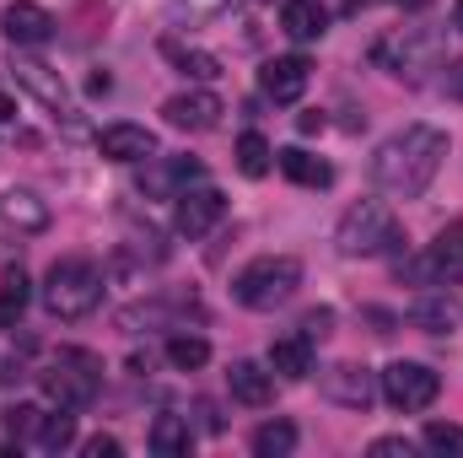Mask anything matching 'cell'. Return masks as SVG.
Returning <instances> with one entry per match:
<instances>
[{
    "instance_id": "5bb4252c",
    "label": "cell",
    "mask_w": 463,
    "mask_h": 458,
    "mask_svg": "<svg viewBox=\"0 0 463 458\" xmlns=\"http://www.w3.org/2000/svg\"><path fill=\"white\" fill-rule=\"evenodd\" d=\"M307 81H313V65H307L302 54H280V60H269V65L259 71V87H264L269 103H297V98L307 92Z\"/></svg>"
},
{
    "instance_id": "cb8c5ba5",
    "label": "cell",
    "mask_w": 463,
    "mask_h": 458,
    "mask_svg": "<svg viewBox=\"0 0 463 458\" xmlns=\"http://www.w3.org/2000/svg\"><path fill=\"white\" fill-rule=\"evenodd\" d=\"M146 443H151V453H162V458H184L194 448V426H189L184 415H156Z\"/></svg>"
},
{
    "instance_id": "5b68a950",
    "label": "cell",
    "mask_w": 463,
    "mask_h": 458,
    "mask_svg": "<svg viewBox=\"0 0 463 458\" xmlns=\"http://www.w3.org/2000/svg\"><path fill=\"white\" fill-rule=\"evenodd\" d=\"M448 60V38L437 27H393L388 38L372 43V65H383L388 76H426Z\"/></svg>"
},
{
    "instance_id": "277c9868",
    "label": "cell",
    "mask_w": 463,
    "mask_h": 458,
    "mask_svg": "<svg viewBox=\"0 0 463 458\" xmlns=\"http://www.w3.org/2000/svg\"><path fill=\"white\" fill-rule=\"evenodd\" d=\"M335 248H340L345 259L399 253V248H404V227H399V216H393L383 200H361V205H350L345 216H340V227H335Z\"/></svg>"
},
{
    "instance_id": "e0dca14e",
    "label": "cell",
    "mask_w": 463,
    "mask_h": 458,
    "mask_svg": "<svg viewBox=\"0 0 463 458\" xmlns=\"http://www.w3.org/2000/svg\"><path fill=\"white\" fill-rule=\"evenodd\" d=\"M98 151L109 162H146V157H156V135L146 124H109L98 135Z\"/></svg>"
},
{
    "instance_id": "9c48e42d",
    "label": "cell",
    "mask_w": 463,
    "mask_h": 458,
    "mask_svg": "<svg viewBox=\"0 0 463 458\" xmlns=\"http://www.w3.org/2000/svg\"><path fill=\"white\" fill-rule=\"evenodd\" d=\"M200 178H205V162H200V157H146L140 195H151V200H178V195L194 189Z\"/></svg>"
},
{
    "instance_id": "7a4b0ae2",
    "label": "cell",
    "mask_w": 463,
    "mask_h": 458,
    "mask_svg": "<svg viewBox=\"0 0 463 458\" xmlns=\"http://www.w3.org/2000/svg\"><path fill=\"white\" fill-rule=\"evenodd\" d=\"M297 286H302V259L291 253H259L232 275V297L253 313H275L280 302L297 297Z\"/></svg>"
},
{
    "instance_id": "52a82bcc",
    "label": "cell",
    "mask_w": 463,
    "mask_h": 458,
    "mask_svg": "<svg viewBox=\"0 0 463 458\" xmlns=\"http://www.w3.org/2000/svg\"><path fill=\"white\" fill-rule=\"evenodd\" d=\"M377 394H383L393 410L415 415V410H431V405H437L442 372H431L426 361H388V367L377 372Z\"/></svg>"
},
{
    "instance_id": "b9f144b4",
    "label": "cell",
    "mask_w": 463,
    "mask_h": 458,
    "mask_svg": "<svg viewBox=\"0 0 463 458\" xmlns=\"http://www.w3.org/2000/svg\"><path fill=\"white\" fill-rule=\"evenodd\" d=\"M361 5H372V0H350V11H361Z\"/></svg>"
},
{
    "instance_id": "74e56055",
    "label": "cell",
    "mask_w": 463,
    "mask_h": 458,
    "mask_svg": "<svg viewBox=\"0 0 463 458\" xmlns=\"http://www.w3.org/2000/svg\"><path fill=\"white\" fill-rule=\"evenodd\" d=\"M11 119H16V98H11V92H0V124H11Z\"/></svg>"
},
{
    "instance_id": "d6986e66",
    "label": "cell",
    "mask_w": 463,
    "mask_h": 458,
    "mask_svg": "<svg viewBox=\"0 0 463 458\" xmlns=\"http://www.w3.org/2000/svg\"><path fill=\"white\" fill-rule=\"evenodd\" d=\"M275 167H280L291 184H302V189H329V184H335V167H329L324 157L302 151V146H286V151H275Z\"/></svg>"
},
{
    "instance_id": "30bf717a",
    "label": "cell",
    "mask_w": 463,
    "mask_h": 458,
    "mask_svg": "<svg viewBox=\"0 0 463 458\" xmlns=\"http://www.w3.org/2000/svg\"><path fill=\"white\" fill-rule=\"evenodd\" d=\"M318 388H324V399L340 405V410H372V399H377V377H372L366 367H355V361L329 367Z\"/></svg>"
},
{
    "instance_id": "ffe728a7",
    "label": "cell",
    "mask_w": 463,
    "mask_h": 458,
    "mask_svg": "<svg viewBox=\"0 0 463 458\" xmlns=\"http://www.w3.org/2000/svg\"><path fill=\"white\" fill-rule=\"evenodd\" d=\"M280 33L297 38V43H318L329 33V11L318 0H286L280 5Z\"/></svg>"
},
{
    "instance_id": "44dd1931",
    "label": "cell",
    "mask_w": 463,
    "mask_h": 458,
    "mask_svg": "<svg viewBox=\"0 0 463 458\" xmlns=\"http://www.w3.org/2000/svg\"><path fill=\"white\" fill-rule=\"evenodd\" d=\"M269 372L275 377H286V383H302L307 372H313V340L297 329V335H280V340L269 345Z\"/></svg>"
},
{
    "instance_id": "d4e9b609",
    "label": "cell",
    "mask_w": 463,
    "mask_h": 458,
    "mask_svg": "<svg viewBox=\"0 0 463 458\" xmlns=\"http://www.w3.org/2000/svg\"><path fill=\"white\" fill-rule=\"evenodd\" d=\"M27 302H33V281L22 270H5V281H0V329H16Z\"/></svg>"
},
{
    "instance_id": "8fae6325",
    "label": "cell",
    "mask_w": 463,
    "mask_h": 458,
    "mask_svg": "<svg viewBox=\"0 0 463 458\" xmlns=\"http://www.w3.org/2000/svg\"><path fill=\"white\" fill-rule=\"evenodd\" d=\"M54 11H43V5H33V0H11L5 11H0V33L11 38V43H22V49H38V43H49L54 38Z\"/></svg>"
},
{
    "instance_id": "60d3db41",
    "label": "cell",
    "mask_w": 463,
    "mask_h": 458,
    "mask_svg": "<svg viewBox=\"0 0 463 458\" xmlns=\"http://www.w3.org/2000/svg\"><path fill=\"white\" fill-rule=\"evenodd\" d=\"M393 5H410V11H420V5H426V0H393Z\"/></svg>"
},
{
    "instance_id": "3957f363",
    "label": "cell",
    "mask_w": 463,
    "mask_h": 458,
    "mask_svg": "<svg viewBox=\"0 0 463 458\" xmlns=\"http://www.w3.org/2000/svg\"><path fill=\"white\" fill-rule=\"evenodd\" d=\"M43 308L65 324L92 319L103 308V270L92 259H54L43 275Z\"/></svg>"
},
{
    "instance_id": "2e32d148",
    "label": "cell",
    "mask_w": 463,
    "mask_h": 458,
    "mask_svg": "<svg viewBox=\"0 0 463 458\" xmlns=\"http://www.w3.org/2000/svg\"><path fill=\"white\" fill-rule=\"evenodd\" d=\"M410 324H415L420 335H453V329H458V302H453V291H448V286H426V297L410 302Z\"/></svg>"
},
{
    "instance_id": "7402d4cb",
    "label": "cell",
    "mask_w": 463,
    "mask_h": 458,
    "mask_svg": "<svg viewBox=\"0 0 463 458\" xmlns=\"http://www.w3.org/2000/svg\"><path fill=\"white\" fill-rule=\"evenodd\" d=\"M0 222L16 227V232H43L49 227V205L33 189H5L0 195Z\"/></svg>"
},
{
    "instance_id": "6da1fadb",
    "label": "cell",
    "mask_w": 463,
    "mask_h": 458,
    "mask_svg": "<svg viewBox=\"0 0 463 458\" xmlns=\"http://www.w3.org/2000/svg\"><path fill=\"white\" fill-rule=\"evenodd\" d=\"M448 157V135L437 124H404L399 135H388L372 157V178L377 189H388L393 200H420L431 189V178L442 173Z\"/></svg>"
},
{
    "instance_id": "ba28073f",
    "label": "cell",
    "mask_w": 463,
    "mask_h": 458,
    "mask_svg": "<svg viewBox=\"0 0 463 458\" xmlns=\"http://www.w3.org/2000/svg\"><path fill=\"white\" fill-rule=\"evenodd\" d=\"M399 281H410V286H453V281H463V227L442 232L437 243H426V253L404 259Z\"/></svg>"
},
{
    "instance_id": "f35d334b",
    "label": "cell",
    "mask_w": 463,
    "mask_h": 458,
    "mask_svg": "<svg viewBox=\"0 0 463 458\" xmlns=\"http://www.w3.org/2000/svg\"><path fill=\"white\" fill-rule=\"evenodd\" d=\"M324 129V114H302V135H318Z\"/></svg>"
},
{
    "instance_id": "4dcf8cb0",
    "label": "cell",
    "mask_w": 463,
    "mask_h": 458,
    "mask_svg": "<svg viewBox=\"0 0 463 458\" xmlns=\"http://www.w3.org/2000/svg\"><path fill=\"white\" fill-rule=\"evenodd\" d=\"M38 421H43V410L38 405H11V410H0V426L22 443V437H38Z\"/></svg>"
},
{
    "instance_id": "7c38bea8",
    "label": "cell",
    "mask_w": 463,
    "mask_h": 458,
    "mask_svg": "<svg viewBox=\"0 0 463 458\" xmlns=\"http://www.w3.org/2000/svg\"><path fill=\"white\" fill-rule=\"evenodd\" d=\"M222 216H227V195H222V189H211V184H205V189H184V195H178V205H173V222H178L184 237H205Z\"/></svg>"
},
{
    "instance_id": "603a6c76",
    "label": "cell",
    "mask_w": 463,
    "mask_h": 458,
    "mask_svg": "<svg viewBox=\"0 0 463 458\" xmlns=\"http://www.w3.org/2000/svg\"><path fill=\"white\" fill-rule=\"evenodd\" d=\"M162 54H167L184 76H194V81H216V76H222V60H216L211 49L184 43V38H162Z\"/></svg>"
},
{
    "instance_id": "1f68e13d",
    "label": "cell",
    "mask_w": 463,
    "mask_h": 458,
    "mask_svg": "<svg viewBox=\"0 0 463 458\" xmlns=\"http://www.w3.org/2000/svg\"><path fill=\"white\" fill-rule=\"evenodd\" d=\"M366 453H372V458H410V453H415V443H410V437H377Z\"/></svg>"
},
{
    "instance_id": "8d00e7d4",
    "label": "cell",
    "mask_w": 463,
    "mask_h": 458,
    "mask_svg": "<svg viewBox=\"0 0 463 458\" xmlns=\"http://www.w3.org/2000/svg\"><path fill=\"white\" fill-rule=\"evenodd\" d=\"M448 92L463 98V60H458V65H448Z\"/></svg>"
},
{
    "instance_id": "f1b7e54d",
    "label": "cell",
    "mask_w": 463,
    "mask_h": 458,
    "mask_svg": "<svg viewBox=\"0 0 463 458\" xmlns=\"http://www.w3.org/2000/svg\"><path fill=\"white\" fill-rule=\"evenodd\" d=\"M167 361H173L178 372H200V367L211 361V340H205V335H173V340H167Z\"/></svg>"
},
{
    "instance_id": "f546056e",
    "label": "cell",
    "mask_w": 463,
    "mask_h": 458,
    "mask_svg": "<svg viewBox=\"0 0 463 458\" xmlns=\"http://www.w3.org/2000/svg\"><path fill=\"white\" fill-rule=\"evenodd\" d=\"M420 448H426V453H442V458H463V426L431 421V426L420 432Z\"/></svg>"
},
{
    "instance_id": "d6a6232c",
    "label": "cell",
    "mask_w": 463,
    "mask_h": 458,
    "mask_svg": "<svg viewBox=\"0 0 463 458\" xmlns=\"http://www.w3.org/2000/svg\"><path fill=\"white\" fill-rule=\"evenodd\" d=\"M329 329H335V313H329V308H313V313L302 319V335H307V340H324Z\"/></svg>"
},
{
    "instance_id": "9a60e30c",
    "label": "cell",
    "mask_w": 463,
    "mask_h": 458,
    "mask_svg": "<svg viewBox=\"0 0 463 458\" xmlns=\"http://www.w3.org/2000/svg\"><path fill=\"white\" fill-rule=\"evenodd\" d=\"M11 71H16V87L33 92L49 114H65V109H71V87H65V76H60L54 65H43V60H16Z\"/></svg>"
},
{
    "instance_id": "d590c367",
    "label": "cell",
    "mask_w": 463,
    "mask_h": 458,
    "mask_svg": "<svg viewBox=\"0 0 463 458\" xmlns=\"http://www.w3.org/2000/svg\"><path fill=\"white\" fill-rule=\"evenodd\" d=\"M109 87H114V76H109V71H92V76H87V92H92V98H103Z\"/></svg>"
},
{
    "instance_id": "4316f807",
    "label": "cell",
    "mask_w": 463,
    "mask_h": 458,
    "mask_svg": "<svg viewBox=\"0 0 463 458\" xmlns=\"http://www.w3.org/2000/svg\"><path fill=\"white\" fill-rule=\"evenodd\" d=\"M297 448V421H264L253 432V453L259 458H286Z\"/></svg>"
},
{
    "instance_id": "ab89813d",
    "label": "cell",
    "mask_w": 463,
    "mask_h": 458,
    "mask_svg": "<svg viewBox=\"0 0 463 458\" xmlns=\"http://www.w3.org/2000/svg\"><path fill=\"white\" fill-rule=\"evenodd\" d=\"M453 27L463 33V0H453Z\"/></svg>"
},
{
    "instance_id": "836d02e7",
    "label": "cell",
    "mask_w": 463,
    "mask_h": 458,
    "mask_svg": "<svg viewBox=\"0 0 463 458\" xmlns=\"http://www.w3.org/2000/svg\"><path fill=\"white\" fill-rule=\"evenodd\" d=\"M81 453L87 458H118V437H103V432H98V437L81 443Z\"/></svg>"
},
{
    "instance_id": "484cf974",
    "label": "cell",
    "mask_w": 463,
    "mask_h": 458,
    "mask_svg": "<svg viewBox=\"0 0 463 458\" xmlns=\"http://www.w3.org/2000/svg\"><path fill=\"white\" fill-rule=\"evenodd\" d=\"M269 167H275V151H269V140H264L259 129L237 135V173H242V178H264Z\"/></svg>"
},
{
    "instance_id": "8992f818",
    "label": "cell",
    "mask_w": 463,
    "mask_h": 458,
    "mask_svg": "<svg viewBox=\"0 0 463 458\" xmlns=\"http://www.w3.org/2000/svg\"><path fill=\"white\" fill-rule=\"evenodd\" d=\"M38 383H43V394H49L60 410H87V405L98 399V388H103V361H98L92 350L71 345V350H60V356L49 361V372H38Z\"/></svg>"
},
{
    "instance_id": "ac0fdd59",
    "label": "cell",
    "mask_w": 463,
    "mask_h": 458,
    "mask_svg": "<svg viewBox=\"0 0 463 458\" xmlns=\"http://www.w3.org/2000/svg\"><path fill=\"white\" fill-rule=\"evenodd\" d=\"M227 388H232V399H237V405L264 410V405L275 399V372H269V367H259V361H232Z\"/></svg>"
},
{
    "instance_id": "4fadbf2b",
    "label": "cell",
    "mask_w": 463,
    "mask_h": 458,
    "mask_svg": "<svg viewBox=\"0 0 463 458\" xmlns=\"http://www.w3.org/2000/svg\"><path fill=\"white\" fill-rule=\"evenodd\" d=\"M162 119H167L173 129L205 135V129H216V124H222V98H216V92H178V98H167V103H162Z\"/></svg>"
},
{
    "instance_id": "83f0119b",
    "label": "cell",
    "mask_w": 463,
    "mask_h": 458,
    "mask_svg": "<svg viewBox=\"0 0 463 458\" xmlns=\"http://www.w3.org/2000/svg\"><path fill=\"white\" fill-rule=\"evenodd\" d=\"M33 443H38L43 453H60V448H71V443H76V410H54V415H43Z\"/></svg>"
},
{
    "instance_id": "e575fe53",
    "label": "cell",
    "mask_w": 463,
    "mask_h": 458,
    "mask_svg": "<svg viewBox=\"0 0 463 458\" xmlns=\"http://www.w3.org/2000/svg\"><path fill=\"white\" fill-rule=\"evenodd\" d=\"M22 377H27V367H22L16 356H5V361H0V388H5V383H22Z\"/></svg>"
}]
</instances>
